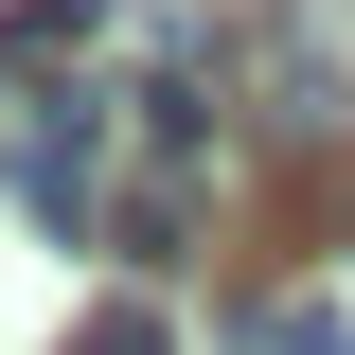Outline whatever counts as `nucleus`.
<instances>
[{"mask_svg":"<svg viewBox=\"0 0 355 355\" xmlns=\"http://www.w3.org/2000/svg\"><path fill=\"white\" fill-rule=\"evenodd\" d=\"M249 89H266V125H284V142H338V107H355V89L320 71L302 18H266V36H249Z\"/></svg>","mask_w":355,"mask_h":355,"instance_id":"obj_1","label":"nucleus"},{"mask_svg":"<svg viewBox=\"0 0 355 355\" xmlns=\"http://www.w3.org/2000/svg\"><path fill=\"white\" fill-rule=\"evenodd\" d=\"M89 18H107V0H18V18H0V53H18V71H71Z\"/></svg>","mask_w":355,"mask_h":355,"instance_id":"obj_2","label":"nucleus"},{"mask_svg":"<svg viewBox=\"0 0 355 355\" xmlns=\"http://www.w3.org/2000/svg\"><path fill=\"white\" fill-rule=\"evenodd\" d=\"M71 355H178V320H160V302H89V320H71Z\"/></svg>","mask_w":355,"mask_h":355,"instance_id":"obj_3","label":"nucleus"},{"mask_svg":"<svg viewBox=\"0 0 355 355\" xmlns=\"http://www.w3.org/2000/svg\"><path fill=\"white\" fill-rule=\"evenodd\" d=\"M266 355H338V302H266Z\"/></svg>","mask_w":355,"mask_h":355,"instance_id":"obj_4","label":"nucleus"}]
</instances>
